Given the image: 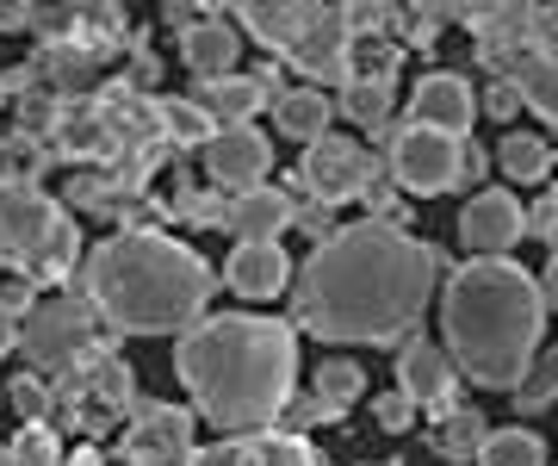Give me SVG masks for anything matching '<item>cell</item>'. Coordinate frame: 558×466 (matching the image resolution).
Returning a JSON list of instances; mask_svg holds the SVG:
<instances>
[{
	"instance_id": "obj_1",
	"label": "cell",
	"mask_w": 558,
	"mask_h": 466,
	"mask_svg": "<svg viewBox=\"0 0 558 466\" xmlns=\"http://www.w3.org/2000/svg\"><path fill=\"white\" fill-rule=\"evenodd\" d=\"M447 280V255L398 224L360 218L329 230L292 274V318L323 343H379L410 336L435 286Z\"/></svg>"
},
{
	"instance_id": "obj_2",
	"label": "cell",
	"mask_w": 558,
	"mask_h": 466,
	"mask_svg": "<svg viewBox=\"0 0 558 466\" xmlns=\"http://www.w3.org/2000/svg\"><path fill=\"white\" fill-rule=\"evenodd\" d=\"M174 373L193 392L205 423L223 435L274 429L299 392V336L279 318H199L174 348Z\"/></svg>"
},
{
	"instance_id": "obj_3",
	"label": "cell",
	"mask_w": 558,
	"mask_h": 466,
	"mask_svg": "<svg viewBox=\"0 0 558 466\" xmlns=\"http://www.w3.org/2000/svg\"><path fill=\"white\" fill-rule=\"evenodd\" d=\"M440 336H447V361L472 385L515 392L546 336L539 280L509 255H472L440 280Z\"/></svg>"
},
{
	"instance_id": "obj_4",
	"label": "cell",
	"mask_w": 558,
	"mask_h": 466,
	"mask_svg": "<svg viewBox=\"0 0 558 466\" xmlns=\"http://www.w3.org/2000/svg\"><path fill=\"white\" fill-rule=\"evenodd\" d=\"M81 286H87V304L124 336H174V330L186 336L218 292V274L199 249L161 230H119L94 243Z\"/></svg>"
},
{
	"instance_id": "obj_5",
	"label": "cell",
	"mask_w": 558,
	"mask_h": 466,
	"mask_svg": "<svg viewBox=\"0 0 558 466\" xmlns=\"http://www.w3.org/2000/svg\"><path fill=\"white\" fill-rule=\"evenodd\" d=\"M75 230L32 181H0V262L20 274H62Z\"/></svg>"
},
{
	"instance_id": "obj_6",
	"label": "cell",
	"mask_w": 558,
	"mask_h": 466,
	"mask_svg": "<svg viewBox=\"0 0 558 466\" xmlns=\"http://www.w3.org/2000/svg\"><path fill=\"white\" fill-rule=\"evenodd\" d=\"M94 343H100V311L87 299H44V304H32V318L20 324V348L38 373L81 367L94 355Z\"/></svg>"
},
{
	"instance_id": "obj_7",
	"label": "cell",
	"mask_w": 558,
	"mask_h": 466,
	"mask_svg": "<svg viewBox=\"0 0 558 466\" xmlns=\"http://www.w3.org/2000/svg\"><path fill=\"white\" fill-rule=\"evenodd\" d=\"M385 168H391V181H398L403 193L435 200V193L459 187L465 143L440 138V131H428V124H398V131H391V156H385Z\"/></svg>"
},
{
	"instance_id": "obj_8",
	"label": "cell",
	"mask_w": 558,
	"mask_h": 466,
	"mask_svg": "<svg viewBox=\"0 0 558 466\" xmlns=\"http://www.w3.org/2000/svg\"><path fill=\"white\" fill-rule=\"evenodd\" d=\"M385 181L379 156L366 150V143L354 138H317L311 150H304V168H299V187H311L323 205H341V200H366V187Z\"/></svg>"
},
{
	"instance_id": "obj_9",
	"label": "cell",
	"mask_w": 558,
	"mask_h": 466,
	"mask_svg": "<svg viewBox=\"0 0 558 466\" xmlns=\"http://www.w3.org/2000/svg\"><path fill=\"white\" fill-rule=\"evenodd\" d=\"M124 466H193V417L174 405H143L131 435L119 442Z\"/></svg>"
},
{
	"instance_id": "obj_10",
	"label": "cell",
	"mask_w": 558,
	"mask_h": 466,
	"mask_svg": "<svg viewBox=\"0 0 558 466\" xmlns=\"http://www.w3.org/2000/svg\"><path fill=\"white\" fill-rule=\"evenodd\" d=\"M459 237H465L472 255H509L527 237V212H521V200L509 187H484L459 212Z\"/></svg>"
},
{
	"instance_id": "obj_11",
	"label": "cell",
	"mask_w": 558,
	"mask_h": 466,
	"mask_svg": "<svg viewBox=\"0 0 558 466\" xmlns=\"http://www.w3.org/2000/svg\"><path fill=\"white\" fill-rule=\"evenodd\" d=\"M472 119H478V94H472V82H465V75H453V69L422 75L416 94H410V124H428V131H440V138L465 143Z\"/></svg>"
},
{
	"instance_id": "obj_12",
	"label": "cell",
	"mask_w": 558,
	"mask_h": 466,
	"mask_svg": "<svg viewBox=\"0 0 558 466\" xmlns=\"http://www.w3.org/2000/svg\"><path fill=\"white\" fill-rule=\"evenodd\" d=\"M274 168V143L260 138L255 124H230L218 138L205 143V175L218 187H236V193H255Z\"/></svg>"
},
{
	"instance_id": "obj_13",
	"label": "cell",
	"mask_w": 558,
	"mask_h": 466,
	"mask_svg": "<svg viewBox=\"0 0 558 466\" xmlns=\"http://www.w3.org/2000/svg\"><path fill=\"white\" fill-rule=\"evenodd\" d=\"M193 466H323L311 442L286 435V429H255V435H223V442L199 447Z\"/></svg>"
},
{
	"instance_id": "obj_14",
	"label": "cell",
	"mask_w": 558,
	"mask_h": 466,
	"mask_svg": "<svg viewBox=\"0 0 558 466\" xmlns=\"http://www.w3.org/2000/svg\"><path fill=\"white\" fill-rule=\"evenodd\" d=\"M223 280L242 299H279V292H292V255L279 243H236L223 262Z\"/></svg>"
},
{
	"instance_id": "obj_15",
	"label": "cell",
	"mask_w": 558,
	"mask_h": 466,
	"mask_svg": "<svg viewBox=\"0 0 558 466\" xmlns=\"http://www.w3.org/2000/svg\"><path fill=\"white\" fill-rule=\"evenodd\" d=\"M453 380H459V367L447 361V348H435L428 336H416V343L398 355V385L416 398V410H453Z\"/></svg>"
},
{
	"instance_id": "obj_16",
	"label": "cell",
	"mask_w": 558,
	"mask_h": 466,
	"mask_svg": "<svg viewBox=\"0 0 558 466\" xmlns=\"http://www.w3.org/2000/svg\"><path fill=\"white\" fill-rule=\"evenodd\" d=\"M292 218L299 212H292V200L279 187H255V193H236V200L223 205V230H236L242 243H274Z\"/></svg>"
},
{
	"instance_id": "obj_17",
	"label": "cell",
	"mask_w": 558,
	"mask_h": 466,
	"mask_svg": "<svg viewBox=\"0 0 558 466\" xmlns=\"http://www.w3.org/2000/svg\"><path fill=\"white\" fill-rule=\"evenodd\" d=\"M236 25L230 20H199L180 32V62L199 75V82H218V75H236Z\"/></svg>"
},
{
	"instance_id": "obj_18",
	"label": "cell",
	"mask_w": 558,
	"mask_h": 466,
	"mask_svg": "<svg viewBox=\"0 0 558 466\" xmlns=\"http://www.w3.org/2000/svg\"><path fill=\"white\" fill-rule=\"evenodd\" d=\"M267 100H274V94H267V82H260V75H218V82H199V106L211 112V124H218V131L248 124Z\"/></svg>"
},
{
	"instance_id": "obj_19",
	"label": "cell",
	"mask_w": 558,
	"mask_h": 466,
	"mask_svg": "<svg viewBox=\"0 0 558 466\" xmlns=\"http://www.w3.org/2000/svg\"><path fill=\"white\" fill-rule=\"evenodd\" d=\"M267 106H274L279 138H299V143L329 138V94L323 87H274Z\"/></svg>"
},
{
	"instance_id": "obj_20",
	"label": "cell",
	"mask_w": 558,
	"mask_h": 466,
	"mask_svg": "<svg viewBox=\"0 0 558 466\" xmlns=\"http://www.w3.org/2000/svg\"><path fill=\"white\" fill-rule=\"evenodd\" d=\"M317 20V7H267V0H248V7H236V25L242 32H255L267 50H292V44L304 38V25Z\"/></svg>"
},
{
	"instance_id": "obj_21",
	"label": "cell",
	"mask_w": 558,
	"mask_h": 466,
	"mask_svg": "<svg viewBox=\"0 0 558 466\" xmlns=\"http://www.w3.org/2000/svg\"><path fill=\"white\" fill-rule=\"evenodd\" d=\"M515 87H521V106H534L558 131V44H539L515 62Z\"/></svg>"
},
{
	"instance_id": "obj_22",
	"label": "cell",
	"mask_w": 558,
	"mask_h": 466,
	"mask_svg": "<svg viewBox=\"0 0 558 466\" xmlns=\"http://www.w3.org/2000/svg\"><path fill=\"white\" fill-rule=\"evenodd\" d=\"M391 75H354V82L341 87V119L360 124V131H391Z\"/></svg>"
},
{
	"instance_id": "obj_23",
	"label": "cell",
	"mask_w": 558,
	"mask_h": 466,
	"mask_svg": "<svg viewBox=\"0 0 558 466\" xmlns=\"http://www.w3.org/2000/svg\"><path fill=\"white\" fill-rule=\"evenodd\" d=\"M478 466H546V442H539V435H534L527 423L490 429V435H484Z\"/></svg>"
},
{
	"instance_id": "obj_24",
	"label": "cell",
	"mask_w": 558,
	"mask_h": 466,
	"mask_svg": "<svg viewBox=\"0 0 558 466\" xmlns=\"http://www.w3.org/2000/svg\"><path fill=\"white\" fill-rule=\"evenodd\" d=\"M502 175L515 187H539L553 175V143L546 138H502Z\"/></svg>"
},
{
	"instance_id": "obj_25",
	"label": "cell",
	"mask_w": 558,
	"mask_h": 466,
	"mask_svg": "<svg viewBox=\"0 0 558 466\" xmlns=\"http://www.w3.org/2000/svg\"><path fill=\"white\" fill-rule=\"evenodd\" d=\"M360 385H366V373L354 361H323L317 367V410L323 417H341L360 398Z\"/></svg>"
},
{
	"instance_id": "obj_26",
	"label": "cell",
	"mask_w": 558,
	"mask_h": 466,
	"mask_svg": "<svg viewBox=\"0 0 558 466\" xmlns=\"http://www.w3.org/2000/svg\"><path fill=\"white\" fill-rule=\"evenodd\" d=\"M484 435H490V429H484L478 410H453V417H447V429L435 435V454H440V461H478Z\"/></svg>"
},
{
	"instance_id": "obj_27",
	"label": "cell",
	"mask_w": 558,
	"mask_h": 466,
	"mask_svg": "<svg viewBox=\"0 0 558 466\" xmlns=\"http://www.w3.org/2000/svg\"><path fill=\"white\" fill-rule=\"evenodd\" d=\"M509 398L521 405V417H534V410L553 405V398H558V348H539L534 367H527V380H521Z\"/></svg>"
},
{
	"instance_id": "obj_28",
	"label": "cell",
	"mask_w": 558,
	"mask_h": 466,
	"mask_svg": "<svg viewBox=\"0 0 558 466\" xmlns=\"http://www.w3.org/2000/svg\"><path fill=\"white\" fill-rule=\"evenodd\" d=\"M161 124L174 131L180 150H186V143H211V138H218V124H211V112H205L199 100H168V106H161Z\"/></svg>"
},
{
	"instance_id": "obj_29",
	"label": "cell",
	"mask_w": 558,
	"mask_h": 466,
	"mask_svg": "<svg viewBox=\"0 0 558 466\" xmlns=\"http://www.w3.org/2000/svg\"><path fill=\"white\" fill-rule=\"evenodd\" d=\"M69 454L57 447V429L50 423H25L20 442H13V466H62Z\"/></svg>"
},
{
	"instance_id": "obj_30",
	"label": "cell",
	"mask_w": 558,
	"mask_h": 466,
	"mask_svg": "<svg viewBox=\"0 0 558 466\" xmlns=\"http://www.w3.org/2000/svg\"><path fill=\"white\" fill-rule=\"evenodd\" d=\"M373 417H379L385 435H403V429L416 423V398L403 392V385H391V392H379V405H373Z\"/></svg>"
},
{
	"instance_id": "obj_31",
	"label": "cell",
	"mask_w": 558,
	"mask_h": 466,
	"mask_svg": "<svg viewBox=\"0 0 558 466\" xmlns=\"http://www.w3.org/2000/svg\"><path fill=\"white\" fill-rule=\"evenodd\" d=\"M13 405H20L25 423H44V417H50V385L32 380V367H25L20 380H13Z\"/></svg>"
},
{
	"instance_id": "obj_32",
	"label": "cell",
	"mask_w": 558,
	"mask_h": 466,
	"mask_svg": "<svg viewBox=\"0 0 558 466\" xmlns=\"http://www.w3.org/2000/svg\"><path fill=\"white\" fill-rule=\"evenodd\" d=\"M484 112H490V119H515L521 112V87H515V75H497V82L484 87Z\"/></svg>"
},
{
	"instance_id": "obj_33",
	"label": "cell",
	"mask_w": 558,
	"mask_h": 466,
	"mask_svg": "<svg viewBox=\"0 0 558 466\" xmlns=\"http://www.w3.org/2000/svg\"><path fill=\"white\" fill-rule=\"evenodd\" d=\"M341 13H348V32H385V25L398 20V13H391V7H341Z\"/></svg>"
},
{
	"instance_id": "obj_34",
	"label": "cell",
	"mask_w": 558,
	"mask_h": 466,
	"mask_svg": "<svg viewBox=\"0 0 558 466\" xmlns=\"http://www.w3.org/2000/svg\"><path fill=\"white\" fill-rule=\"evenodd\" d=\"M527 237H539V243L558 237V200H539L534 212H527Z\"/></svg>"
},
{
	"instance_id": "obj_35",
	"label": "cell",
	"mask_w": 558,
	"mask_h": 466,
	"mask_svg": "<svg viewBox=\"0 0 558 466\" xmlns=\"http://www.w3.org/2000/svg\"><path fill=\"white\" fill-rule=\"evenodd\" d=\"M7 348H20V318L0 304V355H7Z\"/></svg>"
},
{
	"instance_id": "obj_36",
	"label": "cell",
	"mask_w": 558,
	"mask_h": 466,
	"mask_svg": "<svg viewBox=\"0 0 558 466\" xmlns=\"http://www.w3.org/2000/svg\"><path fill=\"white\" fill-rule=\"evenodd\" d=\"M539 299H546V311H558V255H553V267L539 274Z\"/></svg>"
},
{
	"instance_id": "obj_37",
	"label": "cell",
	"mask_w": 558,
	"mask_h": 466,
	"mask_svg": "<svg viewBox=\"0 0 558 466\" xmlns=\"http://www.w3.org/2000/svg\"><path fill=\"white\" fill-rule=\"evenodd\" d=\"M62 466H106V454H100V447H75Z\"/></svg>"
},
{
	"instance_id": "obj_38",
	"label": "cell",
	"mask_w": 558,
	"mask_h": 466,
	"mask_svg": "<svg viewBox=\"0 0 558 466\" xmlns=\"http://www.w3.org/2000/svg\"><path fill=\"white\" fill-rule=\"evenodd\" d=\"M0 25H32V13L25 7H0Z\"/></svg>"
},
{
	"instance_id": "obj_39",
	"label": "cell",
	"mask_w": 558,
	"mask_h": 466,
	"mask_svg": "<svg viewBox=\"0 0 558 466\" xmlns=\"http://www.w3.org/2000/svg\"><path fill=\"white\" fill-rule=\"evenodd\" d=\"M0 466H13V447H0Z\"/></svg>"
},
{
	"instance_id": "obj_40",
	"label": "cell",
	"mask_w": 558,
	"mask_h": 466,
	"mask_svg": "<svg viewBox=\"0 0 558 466\" xmlns=\"http://www.w3.org/2000/svg\"><path fill=\"white\" fill-rule=\"evenodd\" d=\"M553 255H558V237H553Z\"/></svg>"
},
{
	"instance_id": "obj_41",
	"label": "cell",
	"mask_w": 558,
	"mask_h": 466,
	"mask_svg": "<svg viewBox=\"0 0 558 466\" xmlns=\"http://www.w3.org/2000/svg\"><path fill=\"white\" fill-rule=\"evenodd\" d=\"M553 168H558V156H553Z\"/></svg>"
}]
</instances>
